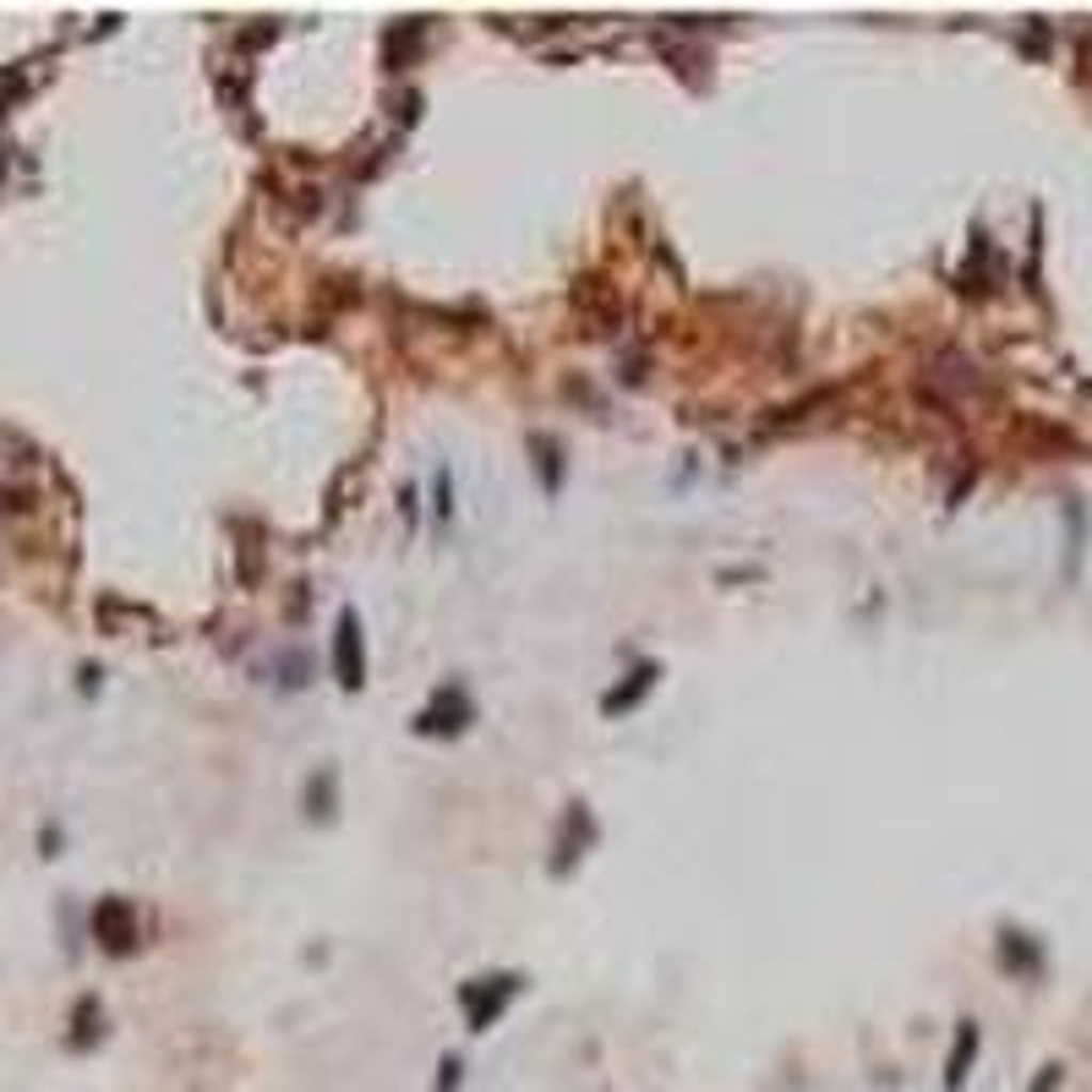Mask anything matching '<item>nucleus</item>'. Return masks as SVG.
<instances>
[{
  "label": "nucleus",
  "mask_w": 1092,
  "mask_h": 1092,
  "mask_svg": "<svg viewBox=\"0 0 1092 1092\" xmlns=\"http://www.w3.org/2000/svg\"><path fill=\"white\" fill-rule=\"evenodd\" d=\"M464 722H470V699H464L459 689H443L438 705L415 716V732H459Z\"/></svg>",
  "instance_id": "1"
},
{
  "label": "nucleus",
  "mask_w": 1092,
  "mask_h": 1092,
  "mask_svg": "<svg viewBox=\"0 0 1092 1092\" xmlns=\"http://www.w3.org/2000/svg\"><path fill=\"white\" fill-rule=\"evenodd\" d=\"M339 683L361 689V634H355V612L339 617Z\"/></svg>",
  "instance_id": "2"
},
{
  "label": "nucleus",
  "mask_w": 1092,
  "mask_h": 1092,
  "mask_svg": "<svg viewBox=\"0 0 1092 1092\" xmlns=\"http://www.w3.org/2000/svg\"><path fill=\"white\" fill-rule=\"evenodd\" d=\"M93 923H99V934H105L110 951H126V945H131V907H126V901H105Z\"/></svg>",
  "instance_id": "3"
},
{
  "label": "nucleus",
  "mask_w": 1092,
  "mask_h": 1092,
  "mask_svg": "<svg viewBox=\"0 0 1092 1092\" xmlns=\"http://www.w3.org/2000/svg\"><path fill=\"white\" fill-rule=\"evenodd\" d=\"M629 678H634V683H623L617 694H606V710H623V705H629L634 694H645V689H650V678H655V667L645 661V667H639V672H629Z\"/></svg>",
  "instance_id": "4"
},
{
  "label": "nucleus",
  "mask_w": 1092,
  "mask_h": 1092,
  "mask_svg": "<svg viewBox=\"0 0 1092 1092\" xmlns=\"http://www.w3.org/2000/svg\"><path fill=\"white\" fill-rule=\"evenodd\" d=\"M972 1043H978V1032L967 1027V1032H962V1049H956V1060H951V1087H962V1076H967V1060H972Z\"/></svg>",
  "instance_id": "5"
},
{
  "label": "nucleus",
  "mask_w": 1092,
  "mask_h": 1092,
  "mask_svg": "<svg viewBox=\"0 0 1092 1092\" xmlns=\"http://www.w3.org/2000/svg\"><path fill=\"white\" fill-rule=\"evenodd\" d=\"M454 1081H459V1060H443V1087L438 1092H454Z\"/></svg>",
  "instance_id": "6"
}]
</instances>
